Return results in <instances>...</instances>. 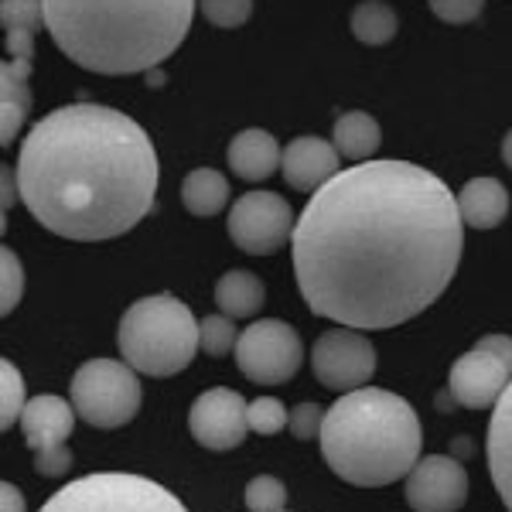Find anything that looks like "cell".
<instances>
[{
	"label": "cell",
	"instance_id": "cell-12",
	"mask_svg": "<svg viewBox=\"0 0 512 512\" xmlns=\"http://www.w3.org/2000/svg\"><path fill=\"white\" fill-rule=\"evenodd\" d=\"M250 403L236 390L216 386L195 396L192 410H188V431L202 448L209 451H233L250 434V417H246Z\"/></svg>",
	"mask_w": 512,
	"mask_h": 512
},
{
	"label": "cell",
	"instance_id": "cell-4",
	"mask_svg": "<svg viewBox=\"0 0 512 512\" xmlns=\"http://www.w3.org/2000/svg\"><path fill=\"white\" fill-rule=\"evenodd\" d=\"M321 454L349 485L379 489L407 478L420 461V420L403 396L376 386L342 393L325 410Z\"/></svg>",
	"mask_w": 512,
	"mask_h": 512
},
{
	"label": "cell",
	"instance_id": "cell-16",
	"mask_svg": "<svg viewBox=\"0 0 512 512\" xmlns=\"http://www.w3.org/2000/svg\"><path fill=\"white\" fill-rule=\"evenodd\" d=\"M485 458H489V475L495 482V492H499V499L512 512V383L492 407Z\"/></svg>",
	"mask_w": 512,
	"mask_h": 512
},
{
	"label": "cell",
	"instance_id": "cell-28",
	"mask_svg": "<svg viewBox=\"0 0 512 512\" xmlns=\"http://www.w3.org/2000/svg\"><path fill=\"white\" fill-rule=\"evenodd\" d=\"M287 489L274 475H256L246 485V509L250 512H284Z\"/></svg>",
	"mask_w": 512,
	"mask_h": 512
},
{
	"label": "cell",
	"instance_id": "cell-34",
	"mask_svg": "<svg viewBox=\"0 0 512 512\" xmlns=\"http://www.w3.org/2000/svg\"><path fill=\"white\" fill-rule=\"evenodd\" d=\"M0 512H28L18 485H11V482L0 485Z\"/></svg>",
	"mask_w": 512,
	"mask_h": 512
},
{
	"label": "cell",
	"instance_id": "cell-36",
	"mask_svg": "<svg viewBox=\"0 0 512 512\" xmlns=\"http://www.w3.org/2000/svg\"><path fill=\"white\" fill-rule=\"evenodd\" d=\"M284 512H287V509H284Z\"/></svg>",
	"mask_w": 512,
	"mask_h": 512
},
{
	"label": "cell",
	"instance_id": "cell-25",
	"mask_svg": "<svg viewBox=\"0 0 512 512\" xmlns=\"http://www.w3.org/2000/svg\"><path fill=\"white\" fill-rule=\"evenodd\" d=\"M28 396H24V376L14 369L11 359L0 362V427L11 431L14 420H21Z\"/></svg>",
	"mask_w": 512,
	"mask_h": 512
},
{
	"label": "cell",
	"instance_id": "cell-33",
	"mask_svg": "<svg viewBox=\"0 0 512 512\" xmlns=\"http://www.w3.org/2000/svg\"><path fill=\"white\" fill-rule=\"evenodd\" d=\"M478 349L495 352L512 369V338L509 335H485V338H478Z\"/></svg>",
	"mask_w": 512,
	"mask_h": 512
},
{
	"label": "cell",
	"instance_id": "cell-6",
	"mask_svg": "<svg viewBox=\"0 0 512 512\" xmlns=\"http://www.w3.org/2000/svg\"><path fill=\"white\" fill-rule=\"evenodd\" d=\"M38 512H188L175 492L144 475L96 472L62 485Z\"/></svg>",
	"mask_w": 512,
	"mask_h": 512
},
{
	"label": "cell",
	"instance_id": "cell-21",
	"mask_svg": "<svg viewBox=\"0 0 512 512\" xmlns=\"http://www.w3.org/2000/svg\"><path fill=\"white\" fill-rule=\"evenodd\" d=\"M267 301V287L250 270H229L216 284V304L229 318H253Z\"/></svg>",
	"mask_w": 512,
	"mask_h": 512
},
{
	"label": "cell",
	"instance_id": "cell-7",
	"mask_svg": "<svg viewBox=\"0 0 512 512\" xmlns=\"http://www.w3.org/2000/svg\"><path fill=\"white\" fill-rule=\"evenodd\" d=\"M72 407L89 427L113 431L137 417L140 410V379L130 362L117 359H89L72 376Z\"/></svg>",
	"mask_w": 512,
	"mask_h": 512
},
{
	"label": "cell",
	"instance_id": "cell-5",
	"mask_svg": "<svg viewBox=\"0 0 512 512\" xmlns=\"http://www.w3.org/2000/svg\"><path fill=\"white\" fill-rule=\"evenodd\" d=\"M117 345L123 362H130L137 373L164 379L192 366L202 338L185 301H178L175 294H154L140 297L123 311Z\"/></svg>",
	"mask_w": 512,
	"mask_h": 512
},
{
	"label": "cell",
	"instance_id": "cell-14",
	"mask_svg": "<svg viewBox=\"0 0 512 512\" xmlns=\"http://www.w3.org/2000/svg\"><path fill=\"white\" fill-rule=\"evenodd\" d=\"M509 383H512V369L495 352H485V349H478V345L472 352L458 355L448 373L451 400L468 410L495 407Z\"/></svg>",
	"mask_w": 512,
	"mask_h": 512
},
{
	"label": "cell",
	"instance_id": "cell-23",
	"mask_svg": "<svg viewBox=\"0 0 512 512\" xmlns=\"http://www.w3.org/2000/svg\"><path fill=\"white\" fill-rule=\"evenodd\" d=\"M181 202L192 216H216L229 202V181L216 168H198L181 185Z\"/></svg>",
	"mask_w": 512,
	"mask_h": 512
},
{
	"label": "cell",
	"instance_id": "cell-15",
	"mask_svg": "<svg viewBox=\"0 0 512 512\" xmlns=\"http://www.w3.org/2000/svg\"><path fill=\"white\" fill-rule=\"evenodd\" d=\"M338 164H342V154H338L335 140L294 137L291 144L284 147L280 171H284L287 185H291L294 192L315 195L321 185H328V181L338 175Z\"/></svg>",
	"mask_w": 512,
	"mask_h": 512
},
{
	"label": "cell",
	"instance_id": "cell-26",
	"mask_svg": "<svg viewBox=\"0 0 512 512\" xmlns=\"http://www.w3.org/2000/svg\"><path fill=\"white\" fill-rule=\"evenodd\" d=\"M233 321L236 318H229V315H209V318L198 321V338H202L205 355H216L219 359V355L236 352L239 332H236Z\"/></svg>",
	"mask_w": 512,
	"mask_h": 512
},
{
	"label": "cell",
	"instance_id": "cell-13",
	"mask_svg": "<svg viewBox=\"0 0 512 512\" xmlns=\"http://www.w3.org/2000/svg\"><path fill=\"white\" fill-rule=\"evenodd\" d=\"M403 495L414 512H458L468 499V472L451 454H427L407 475Z\"/></svg>",
	"mask_w": 512,
	"mask_h": 512
},
{
	"label": "cell",
	"instance_id": "cell-35",
	"mask_svg": "<svg viewBox=\"0 0 512 512\" xmlns=\"http://www.w3.org/2000/svg\"><path fill=\"white\" fill-rule=\"evenodd\" d=\"M502 161H506L509 171H512V130L506 134V140H502Z\"/></svg>",
	"mask_w": 512,
	"mask_h": 512
},
{
	"label": "cell",
	"instance_id": "cell-29",
	"mask_svg": "<svg viewBox=\"0 0 512 512\" xmlns=\"http://www.w3.org/2000/svg\"><path fill=\"white\" fill-rule=\"evenodd\" d=\"M198 7H202L205 21L222 31L243 28L253 14V0H198Z\"/></svg>",
	"mask_w": 512,
	"mask_h": 512
},
{
	"label": "cell",
	"instance_id": "cell-8",
	"mask_svg": "<svg viewBox=\"0 0 512 512\" xmlns=\"http://www.w3.org/2000/svg\"><path fill=\"white\" fill-rule=\"evenodd\" d=\"M236 366L246 379L260 386H280L297 376L304 362L301 335L280 318H260L239 332L236 342Z\"/></svg>",
	"mask_w": 512,
	"mask_h": 512
},
{
	"label": "cell",
	"instance_id": "cell-20",
	"mask_svg": "<svg viewBox=\"0 0 512 512\" xmlns=\"http://www.w3.org/2000/svg\"><path fill=\"white\" fill-rule=\"evenodd\" d=\"M0 24L11 59H35V35L45 24V0H0Z\"/></svg>",
	"mask_w": 512,
	"mask_h": 512
},
{
	"label": "cell",
	"instance_id": "cell-9",
	"mask_svg": "<svg viewBox=\"0 0 512 512\" xmlns=\"http://www.w3.org/2000/svg\"><path fill=\"white\" fill-rule=\"evenodd\" d=\"M294 212L277 192H246L229 209L226 229L233 243L250 256H274L294 236Z\"/></svg>",
	"mask_w": 512,
	"mask_h": 512
},
{
	"label": "cell",
	"instance_id": "cell-30",
	"mask_svg": "<svg viewBox=\"0 0 512 512\" xmlns=\"http://www.w3.org/2000/svg\"><path fill=\"white\" fill-rule=\"evenodd\" d=\"M246 417H250V431L256 434H280L287 427V420H291V414H287L277 396H260V400H253Z\"/></svg>",
	"mask_w": 512,
	"mask_h": 512
},
{
	"label": "cell",
	"instance_id": "cell-10",
	"mask_svg": "<svg viewBox=\"0 0 512 512\" xmlns=\"http://www.w3.org/2000/svg\"><path fill=\"white\" fill-rule=\"evenodd\" d=\"M21 434L24 444L35 451V472L45 478H62L72 468L69 437L76 427V407L62 400V396H35L28 400L21 414Z\"/></svg>",
	"mask_w": 512,
	"mask_h": 512
},
{
	"label": "cell",
	"instance_id": "cell-1",
	"mask_svg": "<svg viewBox=\"0 0 512 512\" xmlns=\"http://www.w3.org/2000/svg\"><path fill=\"white\" fill-rule=\"evenodd\" d=\"M465 250L458 195L410 161L338 171L297 216V291L318 318L386 332L448 291Z\"/></svg>",
	"mask_w": 512,
	"mask_h": 512
},
{
	"label": "cell",
	"instance_id": "cell-11",
	"mask_svg": "<svg viewBox=\"0 0 512 512\" xmlns=\"http://www.w3.org/2000/svg\"><path fill=\"white\" fill-rule=\"evenodd\" d=\"M311 369H315L318 383L335 393L362 390L376 373V349L359 328L338 325L315 338Z\"/></svg>",
	"mask_w": 512,
	"mask_h": 512
},
{
	"label": "cell",
	"instance_id": "cell-31",
	"mask_svg": "<svg viewBox=\"0 0 512 512\" xmlns=\"http://www.w3.org/2000/svg\"><path fill=\"white\" fill-rule=\"evenodd\" d=\"M287 427H291L297 441H315V437H321V427H325V407H318V403H297Z\"/></svg>",
	"mask_w": 512,
	"mask_h": 512
},
{
	"label": "cell",
	"instance_id": "cell-17",
	"mask_svg": "<svg viewBox=\"0 0 512 512\" xmlns=\"http://www.w3.org/2000/svg\"><path fill=\"white\" fill-rule=\"evenodd\" d=\"M31 62L35 59H7L0 65V144L11 147L21 134L31 110Z\"/></svg>",
	"mask_w": 512,
	"mask_h": 512
},
{
	"label": "cell",
	"instance_id": "cell-27",
	"mask_svg": "<svg viewBox=\"0 0 512 512\" xmlns=\"http://www.w3.org/2000/svg\"><path fill=\"white\" fill-rule=\"evenodd\" d=\"M24 294V267L11 246L0 250V315H11Z\"/></svg>",
	"mask_w": 512,
	"mask_h": 512
},
{
	"label": "cell",
	"instance_id": "cell-18",
	"mask_svg": "<svg viewBox=\"0 0 512 512\" xmlns=\"http://www.w3.org/2000/svg\"><path fill=\"white\" fill-rule=\"evenodd\" d=\"M226 158H229V168H233L236 178H243V181H267L280 168V158H284V151H280V144L267 134V130L250 127V130H243V134L233 137Z\"/></svg>",
	"mask_w": 512,
	"mask_h": 512
},
{
	"label": "cell",
	"instance_id": "cell-32",
	"mask_svg": "<svg viewBox=\"0 0 512 512\" xmlns=\"http://www.w3.org/2000/svg\"><path fill=\"white\" fill-rule=\"evenodd\" d=\"M431 14L444 24H472L482 14L485 0H427Z\"/></svg>",
	"mask_w": 512,
	"mask_h": 512
},
{
	"label": "cell",
	"instance_id": "cell-24",
	"mask_svg": "<svg viewBox=\"0 0 512 512\" xmlns=\"http://www.w3.org/2000/svg\"><path fill=\"white\" fill-rule=\"evenodd\" d=\"M349 28L362 45H386V41H393L400 21L386 0H362V4H355Z\"/></svg>",
	"mask_w": 512,
	"mask_h": 512
},
{
	"label": "cell",
	"instance_id": "cell-2",
	"mask_svg": "<svg viewBox=\"0 0 512 512\" xmlns=\"http://www.w3.org/2000/svg\"><path fill=\"white\" fill-rule=\"evenodd\" d=\"M158 178L147 130L110 106H59L21 140V202L48 233L76 243L130 233L154 209Z\"/></svg>",
	"mask_w": 512,
	"mask_h": 512
},
{
	"label": "cell",
	"instance_id": "cell-22",
	"mask_svg": "<svg viewBox=\"0 0 512 512\" xmlns=\"http://www.w3.org/2000/svg\"><path fill=\"white\" fill-rule=\"evenodd\" d=\"M332 137H335L338 154L349 161H373V154L379 151V144H383V130H379L376 117H369V113H362V110L342 113V117L335 120Z\"/></svg>",
	"mask_w": 512,
	"mask_h": 512
},
{
	"label": "cell",
	"instance_id": "cell-3",
	"mask_svg": "<svg viewBox=\"0 0 512 512\" xmlns=\"http://www.w3.org/2000/svg\"><path fill=\"white\" fill-rule=\"evenodd\" d=\"M195 0H45V28L62 55L99 76L151 72L178 52Z\"/></svg>",
	"mask_w": 512,
	"mask_h": 512
},
{
	"label": "cell",
	"instance_id": "cell-19",
	"mask_svg": "<svg viewBox=\"0 0 512 512\" xmlns=\"http://www.w3.org/2000/svg\"><path fill=\"white\" fill-rule=\"evenodd\" d=\"M461 222L472 229H495L509 216V192L495 178H472L458 192Z\"/></svg>",
	"mask_w": 512,
	"mask_h": 512
}]
</instances>
